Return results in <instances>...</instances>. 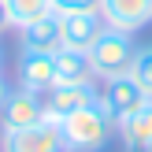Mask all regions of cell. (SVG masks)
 Segmentation results:
<instances>
[{"mask_svg":"<svg viewBox=\"0 0 152 152\" xmlns=\"http://www.w3.org/2000/svg\"><path fill=\"white\" fill-rule=\"evenodd\" d=\"M4 30H11V26H7V11H4V0H0V34Z\"/></svg>","mask_w":152,"mask_h":152,"instance_id":"obj_16","label":"cell"},{"mask_svg":"<svg viewBox=\"0 0 152 152\" xmlns=\"http://www.w3.org/2000/svg\"><path fill=\"white\" fill-rule=\"evenodd\" d=\"M0 152H67L63 130L59 123H37L30 130H11V134H0Z\"/></svg>","mask_w":152,"mask_h":152,"instance_id":"obj_6","label":"cell"},{"mask_svg":"<svg viewBox=\"0 0 152 152\" xmlns=\"http://www.w3.org/2000/svg\"><path fill=\"white\" fill-rule=\"evenodd\" d=\"M134 56H137V45H134V34H123V30L104 26L100 37L89 45V67H93L96 82L119 78V74H130Z\"/></svg>","mask_w":152,"mask_h":152,"instance_id":"obj_1","label":"cell"},{"mask_svg":"<svg viewBox=\"0 0 152 152\" xmlns=\"http://www.w3.org/2000/svg\"><path fill=\"white\" fill-rule=\"evenodd\" d=\"M19 86L45 96L52 86H56V56H52V52L22 48V56H19Z\"/></svg>","mask_w":152,"mask_h":152,"instance_id":"obj_8","label":"cell"},{"mask_svg":"<svg viewBox=\"0 0 152 152\" xmlns=\"http://www.w3.org/2000/svg\"><path fill=\"white\" fill-rule=\"evenodd\" d=\"M7 93H11V89H7V82L0 78V108H4V100H7Z\"/></svg>","mask_w":152,"mask_h":152,"instance_id":"obj_17","label":"cell"},{"mask_svg":"<svg viewBox=\"0 0 152 152\" xmlns=\"http://www.w3.org/2000/svg\"><path fill=\"white\" fill-rule=\"evenodd\" d=\"M4 11H7V26L22 30L30 22H37L41 15H48L52 0H4Z\"/></svg>","mask_w":152,"mask_h":152,"instance_id":"obj_13","label":"cell"},{"mask_svg":"<svg viewBox=\"0 0 152 152\" xmlns=\"http://www.w3.org/2000/svg\"><path fill=\"white\" fill-rule=\"evenodd\" d=\"M119 137L126 148H152V100L119 126Z\"/></svg>","mask_w":152,"mask_h":152,"instance_id":"obj_12","label":"cell"},{"mask_svg":"<svg viewBox=\"0 0 152 152\" xmlns=\"http://www.w3.org/2000/svg\"><path fill=\"white\" fill-rule=\"evenodd\" d=\"M74 82H96L89 67V52L59 48L56 52V86H74Z\"/></svg>","mask_w":152,"mask_h":152,"instance_id":"obj_11","label":"cell"},{"mask_svg":"<svg viewBox=\"0 0 152 152\" xmlns=\"http://www.w3.org/2000/svg\"><path fill=\"white\" fill-rule=\"evenodd\" d=\"M59 30H63V48H78L89 52V45L100 37L104 19L100 11H74V15H59Z\"/></svg>","mask_w":152,"mask_h":152,"instance_id":"obj_9","label":"cell"},{"mask_svg":"<svg viewBox=\"0 0 152 152\" xmlns=\"http://www.w3.org/2000/svg\"><path fill=\"white\" fill-rule=\"evenodd\" d=\"M100 0H52V11L56 15H74V11H96Z\"/></svg>","mask_w":152,"mask_h":152,"instance_id":"obj_15","label":"cell"},{"mask_svg":"<svg viewBox=\"0 0 152 152\" xmlns=\"http://www.w3.org/2000/svg\"><path fill=\"white\" fill-rule=\"evenodd\" d=\"M0 63H4V52H0Z\"/></svg>","mask_w":152,"mask_h":152,"instance_id":"obj_18","label":"cell"},{"mask_svg":"<svg viewBox=\"0 0 152 152\" xmlns=\"http://www.w3.org/2000/svg\"><path fill=\"white\" fill-rule=\"evenodd\" d=\"M93 104H100L96 82L52 86L48 93H45V119H48V123H63L67 115H74V111H82V108H93Z\"/></svg>","mask_w":152,"mask_h":152,"instance_id":"obj_4","label":"cell"},{"mask_svg":"<svg viewBox=\"0 0 152 152\" xmlns=\"http://www.w3.org/2000/svg\"><path fill=\"white\" fill-rule=\"evenodd\" d=\"M19 34H22V48H30V52H52L56 56L63 48V30H59V15L56 11L41 15L37 22L22 26Z\"/></svg>","mask_w":152,"mask_h":152,"instance_id":"obj_10","label":"cell"},{"mask_svg":"<svg viewBox=\"0 0 152 152\" xmlns=\"http://www.w3.org/2000/svg\"><path fill=\"white\" fill-rule=\"evenodd\" d=\"M45 123V96L34 93V89H11L0 108V134H11V130H30V126Z\"/></svg>","mask_w":152,"mask_h":152,"instance_id":"obj_5","label":"cell"},{"mask_svg":"<svg viewBox=\"0 0 152 152\" xmlns=\"http://www.w3.org/2000/svg\"><path fill=\"white\" fill-rule=\"evenodd\" d=\"M100 19L104 26L123 30V34H137L141 26L152 22V0H100Z\"/></svg>","mask_w":152,"mask_h":152,"instance_id":"obj_7","label":"cell"},{"mask_svg":"<svg viewBox=\"0 0 152 152\" xmlns=\"http://www.w3.org/2000/svg\"><path fill=\"white\" fill-rule=\"evenodd\" d=\"M130 74H134V82H137V86L148 93V100H152V45L137 48V56H134V67H130Z\"/></svg>","mask_w":152,"mask_h":152,"instance_id":"obj_14","label":"cell"},{"mask_svg":"<svg viewBox=\"0 0 152 152\" xmlns=\"http://www.w3.org/2000/svg\"><path fill=\"white\" fill-rule=\"evenodd\" d=\"M59 130H63L67 152H100L108 145V137L115 134V123L100 104H93V108H82L74 115H67L59 123Z\"/></svg>","mask_w":152,"mask_h":152,"instance_id":"obj_2","label":"cell"},{"mask_svg":"<svg viewBox=\"0 0 152 152\" xmlns=\"http://www.w3.org/2000/svg\"><path fill=\"white\" fill-rule=\"evenodd\" d=\"M148 104V93L134 82V74H119V78H108L100 89V108L111 115V123H115V130L126 123L130 115H137L141 108Z\"/></svg>","mask_w":152,"mask_h":152,"instance_id":"obj_3","label":"cell"}]
</instances>
